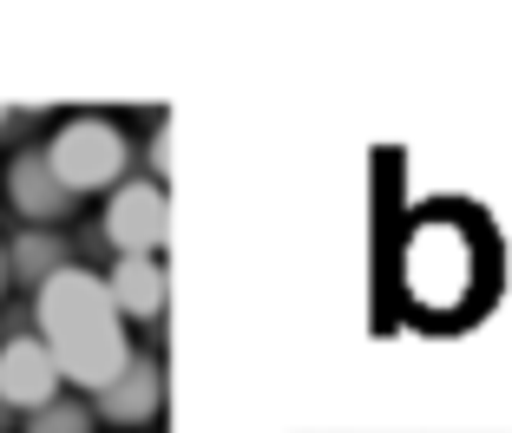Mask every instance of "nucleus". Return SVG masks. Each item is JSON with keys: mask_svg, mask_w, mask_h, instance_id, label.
I'll use <instances>...</instances> for the list:
<instances>
[{"mask_svg": "<svg viewBox=\"0 0 512 433\" xmlns=\"http://www.w3.org/2000/svg\"><path fill=\"white\" fill-rule=\"evenodd\" d=\"M145 178L171 184V112L151 125V138H145Z\"/></svg>", "mask_w": 512, "mask_h": 433, "instance_id": "obj_10", "label": "nucleus"}, {"mask_svg": "<svg viewBox=\"0 0 512 433\" xmlns=\"http://www.w3.org/2000/svg\"><path fill=\"white\" fill-rule=\"evenodd\" d=\"M7 204H14L33 230H60L66 217H73L79 197L60 184V171H53L46 145H20L14 158H7Z\"/></svg>", "mask_w": 512, "mask_h": 433, "instance_id": "obj_4", "label": "nucleus"}, {"mask_svg": "<svg viewBox=\"0 0 512 433\" xmlns=\"http://www.w3.org/2000/svg\"><path fill=\"white\" fill-rule=\"evenodd\" d=\"M158 407H165V361L145 355V348L125 361V374L112 381V388L92 394L99 427H145V420H158Z\"/></svg>", "mask_w": 512, "mask_h": 433, "instance_id": "obj_6", "label": "nucleus"}, {"mask_svg": "<svg viewBox=\"0 0 512 433\" xmlns=\"http://www.w3.org/2000/svg\"><path fill=\"white\" fill-rule=\"evenodd\" d=\"M99 237L112 256H165L171 250V191L158 178H125L99 210Z\"/></svg>", "mask_w": 512, "mask_h": 433, "instance_id": "obj_3", "label": "nucleus"}, {"mask_svg": "<svg viewBox=\"0 0 512 433\" xmlns=\"http://www.w3.org/2000/svg\"><path fill=\"white\" fill-rule=\"evenodd\" d=\"M46 158H53V171H60V184L73 197H92V191L112 197L132 178V138H125V125L106 119V112H73V119H60L46 132Z\"/></svg>", "mask_w": 512, "mask_h": 433, "instance_id": "obj_2", "label": "nucleus"}, {"mask_svg": "<svg viewBox=\"0 0 512 433\" xmlns=\"http://www.w3.org/2000/svg\"><path fill=\"white\" fill-rule=\"evenodd\" d=\"M106 289H112V302H119L125 322H165V302H171L165 256H112Z\"/></svg>", "mask_w": 512, "mask_h": 433, "instance_id": "obj_7", "label": "nucleus"}, {"mask_svg": "<svg viewBox=\"0 0 512 433\" xmlns=\"http://www.w3.org/2000/svg\"><path fill=\"white\" fill-rule=\"evenodd\" d=\"M33 335L46 342V355L60 361V381L79 394H99L125 374V361L138 355L132 348V322L119 315L106 276L92 269H60L53 283L33 296Z\"/></svg>", "mask_w": 512, "mask_h": 433, "instance_id": "obj_1", "label": "nucleus"}, {"mask_svg": "<svg viewBox=\"0 0 512 433\" xmlns=\"http://www.w3.org/2000/svg\"><path fill=\"white\" fill-rule=\"evenodd\" d=\"M20 433H99V414H92V401H73V394H60L53 407H40V414L20 420Z\"/></svg>", "mask_w": 512, "mask_h": 433, "instance_id": "obj_9", "label": "nucleus"}, {"mask_svg": "<svg viewBox=\"0 0 512 433\" xmlns=\"http://www.w3.org/2000/svg\"><path fill=\"white\" fill-rule=\"evenodd\" d=\"M7 427H14V407H7V401H0V433H7Z\"/></svg>", "mask_w": 512, "mask_h": 433, "instance_id": "obj_13", "label": "nucleus"}, {"mask_svg": "<svg viewBox=\"0 0 512 433\" xmlns=\"http://www.w3.org/2000/svg\"><path fill=\"white\" fill-rule=\"evenodd\" d=\"M60 269H73V250H66L60 230H33L27 224V230H14V237H7V276H14L20 289H33V296H40Z\"/></svg>", "mask_w": 512, "mask_h": 433, "instance_id": "obj_8", "label": "nucleus"}, {"mask_svg": "<svg viewBox=\"0 0 512 433\" xmlns=\"http://www.w3.org/2000/svg\"><path fill=\"white\" fill-rule=\"evenodd\" d=\"M7 283H14V276H7V243H0V296H7Z\"/></svg>", "mask_w": 512, "mask_h": 433, "instance_id": "obj_12", "label": "nucleus"}, {"mask_svg": "<svg viewBox=\"0 0 512 433\" xmlns=\"http://www.w3.org/2000/svg\"><path fill=\"white\" fill-rule=\"evenodd\" d=\"M14 125H20V112H14V105H0V132H14Z\"/></svg>", "mask_w": 512, "mask_h": 433, "instance_id": "obj_11", "label": "nucleus"}, {"mask_svg": "<svg viewBox=\"0 0 512 433\" xmlns=\"http://www.w3.org/2000/svg\"><path fill=\"white\" fill-rule=\"evenodd\" d=\"M0 401L14 407L20 420L60 401V361L46 355L40 335H7L0 342Z\"/></svg>", "mask_w": 512, "mask_h": 433, "instance_id": "obj_5", "label": "nucleus"}]
</instances>
